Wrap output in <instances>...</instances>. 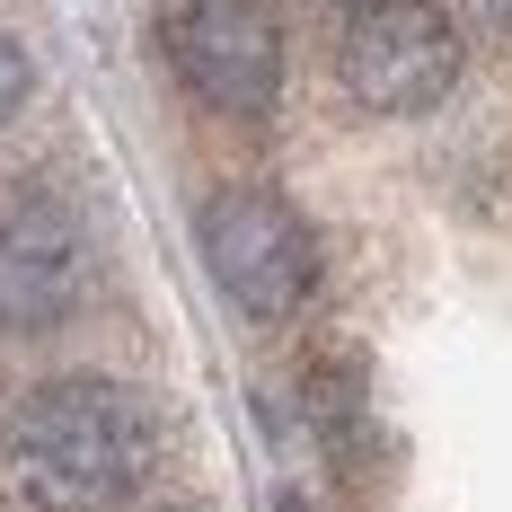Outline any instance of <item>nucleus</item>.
Instances as JSON below:
<instances>
[{"instance_id":"f257e3e1","label":"nucleus","mask_w":512,"mask_h":512,"mask_svg":"<svg viewBox=\"0 0 512 512\" xmlns=\"http://www.w3.org/2000/svg\"><path fill=\"white\" fill-rule=\"evenodd\" d=\"M0 468L36 512H124L151 477V415L98 371L45 380L0 424Z\"/></svg>"},{"instance_id":"f03ea898","label":"nucleus","mask_w":512,"mask_h":512,"mask_svg":"<svg viewBox=\"0 0 512 512\" xmlns=\"http://www.w3.org/2000/svg\"><path fill=\"white\" fill-rule=\"evenodd\" d=\"M204 265L248 318H292L318 292V239L265 186H230L204 204Z\"/></svg>"},{"instance_id":"7ed1b4c3","label":"nucleus","mask_w":512,"mask_h":512,"mask_svg":"<svg viewBox=\"0 0 512 512\" xmlns=\"http://www.w3.org/2000/svg\"><path fill=\"white\" fill-rule=\"evenodd\" d=\"M159 53L221 115H256L283 89V36H274L265 0H168L159 9Z\"/></svg>"},{"instance_id":"20e7f679","label":"nucleus","mask_w":512,"mask_h":512,"mask_svg":"<svg viewBox=\"0 0 512 512\" xmlns=\"http://www.w3.org/2000/svg\"><path fill=\"white\" fill-rule=\"evenodd\" d=\"M460 80V27L433 0H354L345 27V89L371 115H424Z\"/></svg>"},{"instance_id":"39448f33","label":"nucleus","mask_w":512,"mask_h":512,"mask_svg":"<svg viewBox=\"0 0 512 512\" xmlns=\"http://www.w3.org/2000/svg\"><path fill=\"white\" fill-rule=\"evenodd\" d=\"M80 301V239L53 212H9L0 221V327L36 336Z\"/></svg>"},{"instance_id":"423d86ee","label":"nucleus","mask_w":512,"mask_h":512,"mask_svg":"<svg viewBox=\"0 0 512 512\" xmlns=\"http://www.w3.org/2000/svg\"><path fill=\"white\" fill-rule=\"evenodd\" d=\"M27 89H36V71H27V53H18V36H0V124L27 106Z\"/></svg>"},{"instance_id":"0eeeda50","label":"nucleus","mask_w":512,"mask_h":512,"mask_svg":"<svg viewBox=\"0 0 512 512\" xmlns=\"http://www.w3.org/2000/svg\"><path fill=\"white\" fill-rule=\"evenodd\" d=\"M477 9H486V18H495V27H512V0H477Z\"/></svg>"}]
</instances>
